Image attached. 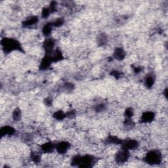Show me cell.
<instances>
[{
  "label": "cell",
  "instance_id": "cell-1",
  "mask_svg": "<svg viewBox=\"0 0 168 168\" xmlns=\"http://www.w3.org/2000/svg\"><path fill=\"white\" fill-rule=\"evenodd\" d=\"M115 59H116L119 61L124 59L125 57V52L124 50L121 48H118L115 50V52L114 53Z\"/></svg>",
  "mask_w": 168,
  "mask_h": 168
}]
</instances>
